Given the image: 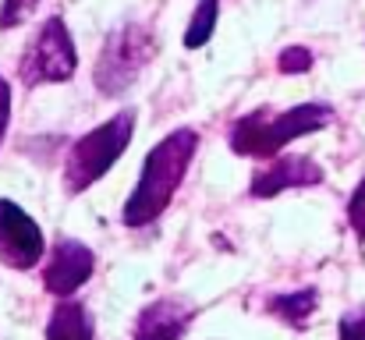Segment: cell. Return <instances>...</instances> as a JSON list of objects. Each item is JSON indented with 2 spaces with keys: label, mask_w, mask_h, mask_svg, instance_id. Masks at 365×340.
Returning <instances> with one entry per match:
<instances>
[{
  "label": "cell",
  "mask_w": 365,
  "mask_h": 340,
  "mask_svg": "<svg viewBox=\"0 0 365 340\" xmlns=\"http://www.w3.org/2000/svg\"><path fill=\"white\" fill-rule=\"evenodd\" d=\"M217 14H220V4L217 0H199L192 21H188V32H185V46L188 50H199L210 43L213 29H217Z\"/></svg>",
  "instance_id": "7c38bea8"
},
{
  "label": "cell",
  "mask_w": 365,
  "mask_h": 340,
  "mask_svg": "<svg viewBox=\"0 0 365 340\" xmlns=\"http://www.w3.org/2000/svg\"><path fill=\"white\" fill-rule=\"evenodd\" d=\"M348 224L359 234V241H365V177L359 181V188L348 199Z\"/></svg>",
  "instance_id": "9a60e30c"
},
{
  "label": "cell",
  "mask_w": 365,
  "mask_h": 340,
  "mask_svg": "<svg viewBox=\"0 0 365 340\" xmlns=\"http://www.w3.org/2000/svg\"><path fill=\"white\" fill-rule=\"evenodd\" d=\"M43 259V230L11 199H0V262L11 269H32Z\"/></svg>",
  "instance_id": "8992f818"
},
{
  "label": "cell",
  "mask_w": 365,
  "mask_h": 340,
  "mask_svg": "<svg viewBox=\"0 0 365 340\" xmlns=\"http://www.w3.org/2000/svg\"><path fill=\"white\" fill-rule=\"evenodd\" d=\"M309 185H323V167L309 156H284V160H273L269 167H259L252 174L248 195L273 199L287 188H309Z\"/></svg>",
  "instance_id": "ba28073f"
},
{
  "label": "cell",
  "mask_w": 365,
  "mask_h": 340,
  "mask_svg": "<svg viewBox=\"0 0 365 340\" xmlns=\"http://www.w3.org/2000/svg\"><path fill=\"white\" fill-rule=\"evenodd\" d=\"M75 68H78V53H75V43H71L64 18H46L21 57V68H18L21 82L25 86L68 82L75 75Z\"/></svg>",
  "instance_id": "5b68a950"
},
{
  "label": "cell",
  "mask_w": 365,
  "mask_h": 340,
  "mask_svg": "<svg viewBox=\"0 0 365 340\" xmlns=\"http://www.w3.org/2000/svg\"><path fill=\"white\" fill-rule=\"evenodd\" d=\"M36 4H39V0H4V4H0V29L21 25V21L36 11Z\"/></svg>",
  "instance_id": "5bb4252c"
},
{
  "label": "cell",
  "mask_w": 365,
  "mask_h": 340,
  "mask_svg": "<svg viewBox=\"0 0 365 340\" xmlns=\"http://www.w3.org/2000/svg\"><path fill=\"white\" fill-rule=\"evenodd\" d=\"M96 337V323L89 316L86 305L61 298V305L53 309L50 323H46V340H93Z\"/></svg>",
  "instance_id": "30bf717a"
},
{
  "label": "cell",
  "mask_w": 365,
  "mask_h": 340,
  "mask_svg": "<svg viewBox=\"0 0 365 340\" xmlns=\"http://www.w3.org/2000/svg\"><path fill=\"white\" fill-rule=\"evenodd\" d=\"M7 124H11V86L0 78V142H4Z\"/></svg>",
  "instance_id": "e0dca14e"
},
{
  "label": "cell",
  "mask_w": 365,
  "mask_h": 340,
  "mask_svg": "<svg viewBox=\"0 0 365 340\" xmlns=\"http://www.w3.org/2000/svg\"><path fill=\"white\" fill-rule=\"evenodd\" d=\"M195 149H199V135L192 128H178V131H170L163 142H156L149 149V156L142 163V174H138V185H135V192L124 202L121 213L124 227L153 224L170 206L174 192L185 181V170H188Z\"/></svg>",
  "instance_id": "6da1fadb"
},
{
  "label": "cell",
  "mask_w": 365,
  "mask_h": 340,
  "mask_svg": "<svg viewBox=\"0 0 365 340\" xmlns=\"http://www.w3.org/2000/svg\"><path fill=\"white\" fill-rule=\"evenodd\" d=\"M131 131H135V110H121L114 113L107 124L86 131L71 145V156H68V167H64L68 195H78V192L93 188L118 163V156H124V149L131 142Z\"/></svg>",
  "instance_id": "3957f363"
},
{
  "label": "cell",
  "mask_w": 365,
  "mask_h": 340,
  "mask_svg": "<svg viewBox=\"0 0 365 340\" xmlns=\"http://www.w3.org/2000/svg\"><path fill=\"white\" fill-rule=\"evenodd\" d=\"M277 68H280L284 75H305V71L312 68V53H309L305 46H287V50L280 53Z\"/></svg>",
  "instance_id": "4fadbf2b"
},
{
  "label": "cell",
  "mask_w": 365,
  "mask_h": 340,
  "mask_svg": "<svg viewBox=\"0 0 365 340\" xmlns=\"http://www.w3.org/2000/svg\"><path fill=\"white\" fill-rule=\"evenodd\" d=\"M195 312L185 298H160L149 309H142L135 323V340H181L188 334Z\"/></svg>",
  "instance_id": "9c48e42d"
},
{
  "label": "cell",
  "mask_w": 365,
  "mask_h": 340,
  "mask_svg": "<svg viewBox=\"0 0 365 340\" xmlns=\"http://www.w3.org/2000/svg\"><path fill=\"white\" fill-rule=\"evenodd\" d=\"M334 120V110L327 103H302L284 113H245L242 120L231 128V149L238 156H255V160H269L277 156L287 142L312 135L319 128H327Z\"/></svg>",
  "instance_id": "7a4b0ae2"
},
{
  "label": "cell",
  "mask_w": 365,
  "mask_h": 340,
  "mask_svg": "<svg viewBox=\"0 0 365 340\" xmlns=\"http://www.w3.org/2000/svg\"><path fill=\"white\" fill-rule=\"evenodd\" d=\"M316 302H319V291L316 287H305V291H291V294H273L269 298V312L291 326H305L309 316L316 312Z\"/></svg>",
  "instance_id": "8fae6325"
},
{
  "label": "cell",
  "mask_w": 365,
  "mask_h": 340,
  "mask_svg": "<svg viewBox=\"0 0 365 340\" xmlns=\"http://www.w3.org/2000/svg\"><path fill=\"white\" fill-rule=\"evenodd\" d=\"M153 57V36L145 25H121L107 36L103 50H100V61H96V71H93V82L103 96H121L128 93L142 68L149 64Z\"/></svg>",
  "instance_id": "277c9868"
},
{
  "label": "cell",
  "mask_w": 365,
  "mask_h": 340,
  "mask_svg": "<svg viewBox=\"0 0 365 340\" xmlns=\"http://www.w3.org/2000/svg\"><path fill=\"white\" fill-rule=\"evenodd\" d=\"M341 340H365V309H351L341 319Z\"/></svg>",
  "instance_id": "2e32d148"
},
{
  "label": "cell",
  "mask_w": 365,
  "mask_h": 340,
  "mask_svg": "<svg viewBox=\"0 0 365 340\" xmlns=\"http://www.w3.org/2000/svg\"><path fill=\"white\" fill-rule=\"evenodd\" d=\"M96 269V255L89 244L75 237H57L46 266H43V287L57 298H71Z\"/></svg>",
  "instance_id": "52a82bcc"
}]
</instances>
